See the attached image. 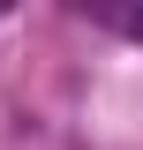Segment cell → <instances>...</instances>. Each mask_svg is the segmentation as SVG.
Returning a JSON list of instances; mask_svg holds the SVG:
<instances>
[{
	"mask_svg": "<svg viewBox=\"0 0 143 150\" xmlns=\"http://www.w3.org/2000/svg\"><path fill=\"white\" fill-rule=\"evenodd\" d=\"M90 15L106 23V30H121V38H143V0H98Z\"/></svg>",
	"mask_w": 143,
	"mask_h": 150,
	"instance_id": "1",
	"label": "cell"
}]
</instances>
